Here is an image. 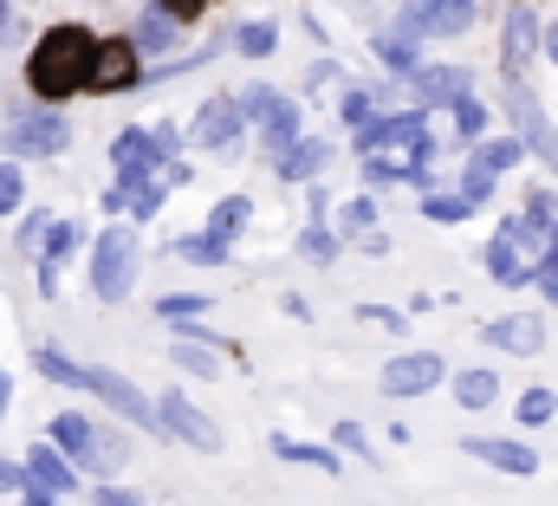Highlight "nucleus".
Returning a JSON list of instances; mask_svg holds the SVG:
<instances>
[{"label": "nucleus", "instance_id": "f257e3e1", "mask_svg": "<svg viewBox=\"0 0 558 506\" xmlns=\"http://www.w3.org/2000/svg\"><path fill=\"white\" fill-rule=\"evenodd\" d=\"M98 46H105V39H92L85 26H46V33H39V46H33V59H26V85H33V98L59 105V98L92 92Z\"/></svg>", "mask_w": 558, "mask_h": 506}, {"label": "nucleus", "instance_id": "f03ea898", "mask_svg": "<svg viewBox=\"0 0 558 506\" xmlns=\"http://www.w3.org/2000/svg\"><path fill=\"white\" fill-rule=\"evenodd\" d=\"M33 371L46 383H65V389H85V396H98V402H111L124 422H137V429H149V435H162V415H156V402L143 396L131 377H118V371H92V364H72L59 345H33Z\"/></svg>", "mask_w": 558, "mask_h": 506}, {"label": "nucleus", "instance_id": "7ed1b4c3", "mask_svg": "<svg viewBox=\"0 0 558 506\" xmlns=\"http://www.w3.org/2000/svg\"><path fill=\"white\" fill-rule=\"evenodd\" d=\"M137 266H143V248L131 228H105L98 241H92V292L105 299V305H118L131 286H137Z\"/></svg>", "mask_w": 558, "mask_h": 506}, {"label": "nucleus", "instance_id": "20e7f679", "mask_svg": "<svg viewBox=\"0 0 558 506\" xmlns=\"http://www.w3.org/2000/svg\"><path fill=\"white\" fill-rule=\"evenodd\" d=\"M241 118L260 130V143L274 149V162L305 136V111H299L292 98H279L274 85H247V92H241Z\"/></svg>", "mask_w": 558, "mask_h": 506}, {"label": "nucleus", "instance_id": "39448f33", "mask_svg": "<svg viewBox=\"0 0 558 506\" xmlns=\"http://www.w3.org/2000/svg\"><path fill=\"white\" fill-rule=\"evenodd\" d=\"M468 26H474V0H410L390 33L422 46V39H461Z\"/></svg>", "mask_w": 558, "mask_h": 506}, {"label": "nucleus", "instance_id": "423d86ee", "mask_svg": "<svg viewBox=\"0 0 558 506\" xmlns=\"http://www.w3.org/2000/svg\"><path fill=\"white\" fill-rule=\"evenodd\" d=\"M507 118H513V136L526 143V149H539V162L558 176V130L546 118V105L526 92V79H507Z\"/></svg>", "mask_w": 558, "mask_h": 506}, {"label": "nucleus", "instance_id": "0eeeda50", "mask_svg": "<svg viewBox=\"0 0 558 506\" xmlns=\"http://www.w3.org/2000/svg\"><path fill=\"white\" fill-rule=\"evenodd\" d=\"M65 143H72V124L52 118V111L7 118V130H0V149H7V156H59Z\"/></svg>", "mask_w": 558, "mask_h": 506}, {"label": "nucleus", "instance_id": "6e6552de", "mask_svg": "<svg viewBox=\"0 0 558 506\" xmlns=\"http://www.w3.org/2000/svg\"><path fill=\"white\" fill-rule=\"evenodd\" d=\"M156 415H162V435H175V442H189V448H202V455H221V429H215L182 389H169V396L156 402Z\"/></svg>", "mask_w": 558, "mask_h": 506}, {"label": "nucleus", "instance_id": "1a4fd4ad", "mask_svg": "<svg viewBox=\"0 0 558 506\" xmlns=\"http://www.w3.org/2000/svg\"><path fill=\"white\" fill-rule=\"evenodd\" d=\"M46 429H52V448H59L72 468H92V474H98V435H105V429H98L92 415H78V409H59Z\"/></svg>", "mask_w": 558, "mask_h": 506}, {"label": "nucleus", "instance_id": "9d476101", "mask_svg": "<svg viewBox=\"0 0 558 506\" xmlns=\"http://www.w3.org/2000/svg\"><path fill=\"white\" fill-rule=\"evenodd\" d=\"M441 377H448V364L435 351H403L384 364V396H428Z\"/></svg>", "mask_w": 558, "mask_h": 506}, {"label": "nucleus", "instance_id": "9b49d317", "mask_svg": "<svg viewBox=\"0 0 558 506\" xmlns=\"http://www.w3.org/2000/svg\"><path fill=\"white\" fill-rule=\"evenodd\" d=\"M474 461H487V468H500V474H513V481H526V474H539V448H526V442H513V435H468L461 442Z\"/></svg>", "mask_w": 558, "mask_h": 506}, {"label": "nucleus", "instance_id": "f8f14e48", "mask_svg": "<svg viewBox=\"0 0 558 506\" xmlns=\"http://www.w3.org/2000/svg\"><path fill=\"white\" fill-rule=\"evenodd\" d=\"M241 130H247L241 98H208V105L195 111V124H189V143H195V149H228Z\"/></svg>", "mask_w": 558, "mask_h": 506}, {"label": "nucleus", "instance_id": "ddd939ff", "mask_svg": "<svg viewBox=\"0 0 558 506\" xmlns=\"http://www.w3.org/2000/svg\"><path fill=\"white\" fill-rule=\"evenodd\" d=\"M539 39H546V33H539V13L513 7V13H507V33H500V72H507V79H526Z\"/></svg>", "mask_w": 558, "mask_h": 506}, {"label": "nucleus", "instance_id": "4468645a", "mask_svg": "<svg viewBox=\"0 0 558 506\" xmlns=\"http://www.w3.org/2000/svg\"><path fill=\"white\" fill-rule=\"evenodd\" d=\"M481 338H487L494 351H513V358L546 351V325H539V312H507V318H487V325H481Z\"/></svg>", "mask_w": 558, "mask_h": 506}, {"label": "nucleus", "instance_id": "2eb2a0df", "mask_svg": "<svg viewBox=\"0 0 558 506\" xmlns=\"http://www.w3.org/2000/svg\"><path fill=\"white\" fill-rule=\"evenodd\" d=\"M20 468H26V487H39V494H52V501L78 487V468H72V461H65V455H59L52 442H33Z\"/></svg>", "mask_w": 558, "mask_h": 506}, {"label": "nucleus", "instance_id": "dca6fc26", "mask_svg": "<svg viewBox=\"0 0 558 506\" xmlns=\"http://www.w3.org/2000/svg\"><path fill=\"white\" fill-rule=\"evenodd\" d=\"M131 85H143L137 46H131V39H105V46H98V72H92V92H131Z\"/></svg>", "mask_w": 558, "mask_h": 506}, {"label": "nucleus", "instance_id": "f3484780", "mask_svg": "<svg viewBox=\"0 0 558 506\" xmlns=\"http://www.w3.org/2000/svg\"><path fill=\"white\" fill-rule=\"evenodd\" d=\"M410 92H416L422 105H454V98H474V79H468L461 65H428V59H422V72L410 79Z\"/></svg>", "mask_w": 558, "mask_h": 506}, {"label": "nucleus", "instance_id": "a211bd4d", "mask_svg": "<svg viewBox=\"0 0 558 506\" xmlns=\"http://www.w3.org/2000/svg\"><path fill=\"white\" fill-rule=\"evenodd\" d=\"M520 156H526V143L507 130V136H487V143H474V156H468V169L474 176H487V182H500L507 169H520Z\"/></svg>", "mask_w": 558, "mask_h": 506}, {"label": "nucleus", "instance_id": "6ab92c4d", "mask_svg": "<svg viewBox=\"0 0 558 506\" xmlns=\"http://www.w3.org/2000/svg\"><path fill=\"white\" fill-rule=\"evenodd\" d=\"M325 156H331V143H318V136H299L286 156H279L274 169H279V182H312L318 169H325Z\"/></svg>", "mask_w": 558, "mask_h": 506}, {"label": "nucleus", "instance_id": "aec40b11", "mask_svg": "<svg viewBox=\"0 0 558 506\" xmlns=\"http://www.w3.org/2000/svg\"><path fill=\"white\" fill-rule=\"evenodd\" d=\"M487 279H494V286H526V279H533V260L513 248V241L494 234V241H487Z\"/></svg>", "mask_w": 558, "mask_h": 506}, {"label": "nucleus", "instance_id": "412c9836", "mask_svg": "<svg viewBox=\"0 0 558 506\" xmlns=\"http://www.w3.org/2000/svg\"><path fill=\"white\" fill-rule=\"evenodd\" d=\"M247 221H254V202H247V195H221V202L208 208L202 234H215V241H234V234H241Z\"/></svg>", "mask_w": 558, "mask_h": 506}, {"label": "nucleus", "instance_id": "4be33fe9", "mask_svg": "<svg viewBox=\"0 0 558 506\" xmlns=\"http://www.w3.org/2000/svg\"><path fill=\"white\" fill-rule=\"evenodd\" d=\"M377 59H384L397 79H416L422 72V46L416 39H403V33H377Z\"/></svg>", "mask_w": 558, "mask_h": 506}, {"label": "nucleus", "instance_id": "5701e85b", "mask_svg": "<svg viewBox=\"0 0 558 506\" xmlns=\"http://www.w3.org/2000/svg\"><path fill=\"white\" fill-rule=\"evenodd\" d=\"M131 46H137V52H169V46H175V20H169L162 7H156V13H137Z\"/></svg>", "mask_w": 558, "mask_h": 506}, {"label": "nucleus", "instance_id": "b1692460", "mask_svg": "<svg viewBox=\"0 0 558 506\" xmlns=\"http://www.w3.org/2000/svg\"><path fill=\"white\" fill-rule=\"evenodd\" d=\"M454 402H461V409H494V402H500V377H494V371H461V377H454Z\"/></svg>", "mask_w": 558, "mask_h": 506}, {"label": "nucleus", "instance_id": "393cba45", "mask_svg": "<svg viewBox=\"0 0 558 506\" xmlns=\"http://www.w3.org/2000/svg\"><path fill=\"white\" fill-rule=\"evenodd\" d=\"M448 118H454V136H461L468 149H474V143H487V124H494V118H487V105H481V98H454V105H448Z\"/></svg>", "mask_w": 558, "mask_h": 506}, {"label": "nucleus", "instance_id": "a878e982", "mask_svg": "<svg viewBox=\"0 0 558 506\" xmlns=\"http://www.w3.org/2000/svg\"><path fill=\"white\" fill-rule=\"evenodd\" d=\"M274 455H279V461H299V468H318V474H338V448H312V442H292V435H279Z\"/></svg>", "mask_w": 558, "mask_h": 506}, {"label": "nucleus", "instance_id": "bb28decb", "mask_svg": "<svg viewBox=\"0 0 558 506\" xmlns=\"http://www.w3.org/2000/svg\"><path fill=\"white\" fill-rule=\"evenodd\" d=\"M500 241H513L520 253H546L553 248V234H546L533 215H507V221H500Z\"/></svg>", "mask_w": 558, "mask_h": 506}, {"label": "nucleus", "instance_id": "cd10ccee", "mask_svg": "<svg viewBox=\"0 0 558 506\" xmlns=\"http://www.w3.org/2000/svg\"><path fill=\"white\" fill-rule=\"evenodd\" d=\"M513 415H520V429H546V422L558 415V396L546 389V383H533V389L520 396V409H513Z\"/></svg>", "mask_w": 558, "mask_h": 506}, {"label": "nucleus", "instance_id": "c85d7f7f", "mask_svg": "<svg viewBox=\"0 0 558 506\" xmlns=\"http://www.w3.org/2000/svg\"><path fill=\"white\" fill-rule=\"evenodd\" d=\"M371 221H377V202H371V195H351V202H338V234L364 241V234H371Z\"/></svg>", "mask_w": 558, "mask_h": 506}, {"label": "nucleus", "instance_id": "c756f323", "mask_svg": "<svg viewBox=\"0 0 558 506\" xmlns=\"http://www.w3.org/2000/svg\"><path fill=\"white\" fill-rule=\"evenodd\" d=\"M422 215H428V221H441V228H454V221H468V215H474V202H468L461 189H454V195H422Z\"/></svg>", "mask_w": 558, "mask_h": 506}, {"label": "nucleus", "instance_id": "7c9ffc66", "mask_svg": "<svg viewBox=\"0 0 558 506\" xmlns=\"http://www.w3.org/2000/svg\"><path fill=\"white\" fill-rule=\"evenodd\" d=\"M72 248H78V221H52L46 241H39V266H59Z\"/></svg>", "mask_w": 558, "mask_h": 506}, {"label": "nucleus", "instance_id": "2f4dec72", "mask_svg": "<svg viewBox=\"0 0 558 506\" xmlns=\"http://www.w3.org/2000/svg\"><path fill=\"white\" fill-rule=\"evenodd\" d=\"M169 358H175V371H189V377H215V371H221V364H215V351H208V345H189V338H182Z\"/></svg>", "mask_w": 558, "mask_h": 506}, {"label": "nucleus", "instance_id": "473e14b6", "mask_svg": "<svg viewBox=\"0 0 558 506\" xmlns=\"http://www.w3.org/2000/svg\"><path fill=\"white\" fill-rule=\"evenodd\" d=\"M338 118H344V124H351V130H364V124H371V118H377V98H371L364 85H351V92L338 98Z\"/></svg>", "mask_w": 558, "mask_h": 506}, {"label": "nucleus", "instance_id": "72a5a7b5", "mask_svg": "<svg viewBox=\"0 0 558 506\" xmlns=\"http://www.w3.org/2000/svg\"><path fill=\"white\" fill-rule=\"evenodd\" d=\"M274 26H267V20H247V26H241V33H234V46H241V52H247V59H267V52H274Z\"/></svg>", "mask_w": 558, "mask_h": 506}, {"label": "nucleus", "instance_id": "f704fd0d", "mask_svg": "<svg viewBox=\"0 0 558 506\" xmlns=\"http://www.w3.org/2000/svg\"><path fill=\"white\" fill-rule=\"evenodd\" d=\"M175 253H182V260H195V266H221V260H228V241H215V234H189Z\"/></svg>", "mask_w": 558, "mask_h": 506}, {"label": "nucleus", "instance_id": "c9c22d12", "mask_svg": "<svg viewBox=\"0 0 558 506\" xmlns=\"http://www.w3.org/2000/svg\"><path fill=\"white\" fill-rule=\"evenodd\" d=\"M364 182H377V189L384 182H410V156H371L364 162Z\"/></svg>", "mask_w": 558, "mask_h": 506}, {"label": "nucleus", "instance_id": "e433bc0d", "mask_svg": "<svg viewBox=\"0 0 558 506\" xmlns=\"http://www.w3.org/2000/svg\"><path fill=\"white\" fill-rule=\"evenodd\" d=\"M156 312L162 318H202L208 312V292H169V299H156Z\"/></svg>", "mask_w": 558, "mask_h": 506}, {"label": "nucleus", "instance_id": "4c0bfd02", "mask_svg": "<svg viewBox=\"0 0 558 506\" xmlns=\"http://www.w3.org/2000/svg\"><path fill=\"white\" fill-rule=\"evenodd\" d=\"M299 253H305V260H318V266H325V260H338V234H331V228H318V221H312V228H305V234H299Z\"/></svg>", "mask_w": 558, "mask_h": 506}, {"label": "nucleus", "instance_id": "58836bf2", "mask_svg": "<svg viewBox=\"0 0 558 506\" xmlns=\"http://www.w3.org/2000/svg\"><path fill=\"white\" fill-rule=\"evenodd\" d=\"M331 448H338V455L371 461V442H364V429H357V422H331Z\"/></svg>", "mask_w": 558, "mask_h": 506}, {"label": "nucleus", "instance_id": "ea45409f", "mask_svg": "<svg viewBox=\"0 0 558 506\" xmlns=\"http://www.w3.org/2000/svg\"><path fill=\"white\" fill-rule=\"evenodd\" d=\"M526 215H533L546 234H558V195L553 189H533V195H526Z\"/></svg>", "mask_w": 558, "mask_h": 506}, {"label": "nucleus", "instance_id": "a19ab883", "mask_svg": "<svg viewBox=\"0 0 558 506\" xmlns=\"http://www.w3.org/2000/svg\"><path fill=\"white\" fill-rule=\"evenodd\" d=\"M533 279H539V292H546V299L558 305V241L539 253V260H533Z\"/></svg>", "mask_w": 558, "mask_h": 506}, {"label": "nucleus", "instance_id": "79ce46f5", "mask_svg": "<svg viewBox=\"0 0 558 506\" xmlns=\"http://www.w3.org/2000/svg\"><path fill=\"white\" fill-rule=\"evenodd\" d=\"M357 318H371L384 332H410V312H397V305H357Z\"/></svg>", "mask_w": 558, "mask_h": 506}, {"label": "nucleus", "instance_id": "37998d69", "mask_svg": "<svg viewBox=\"0 0 558 506\" xmlns=\"http://www.w3.org/2000/svg\"><path fill=\"white\" fill-rule=\"evenodd\" d=\"M20 195H26L20 169H13V162H0V215H13V208H20Z\"/></svg>", "mask_w": 558, "mask_h": 506}, {"label": "nucleus", "instance_id": "c03bdc74", "mask_svg": "<svg viewBox=\"0 0 558 506\" xmlns=\"http://www.w3.org/2000/svg\"><path fill=\"white\" fill-rule=\"evenodd\" d=\"M46 228H52V215H46V208H39V215H26V221H20V248H26V253H39Z\"/></svg>", "mask_w": 558, "mask_h": 506}, {"label": "nucleus", "instance_id": "a18cd8bd", "mask_svg": "<svg viewBox=\"0 0 558 506\" xmlns=\"http://www.w3.org/2000/svg\"><path fill=\"white\" fill-rule=\"evenodd\" d=\"M156 208H162V182H149V189H137V195H131V215H137V221H149Z\"/></svg>", "mask_w": 558, "mask_h": 506}, {"label": "nucleus", "instance_id": "49530a36", "mask_svg": "<svg viewBox=\"0 0 558 506\" xmlns=\"http://www.w3.org/2000/svg\"><path fill=\"white\" fill-rule=\"evenodd\" d=\"M156 7H162L175 26H189V20H202V7H208V0H156Z\"/></svg>", "mask_w": 558, "mask_h": 506}, {"label": "nucleus", "instance_id": "de8ad7c7", "mask_svg": "<svg viewBox=\"0 0 558 506\" xmlns=\"http://www.w3.org/2000/svg\"><path fill=\"white\" fill-rule=\"evenodd\" d=\"M92 506H143V494H131V487H111V481H105V487L92 494Z\"/></svg>", "mask_w": 558, "mask_h": 506}, {"label": "nucleus", "instance_id": "09e8293b", "mask_svg": "<svg viewBox=\"0 0 558 506\" xmlns=\"http://www.w3.org/2000/svg\"><path fill=\"white\" fill-rule=\"evenodd\" d=\"M13 487H26V468H20V461H7V455H0V494H13Z\"/></svg>", "mask_w": 558, "mask_h": 506}, {"label": "nucleus", "instance_id": "8fccbe9b", "mask_svg": "<svg viewBox=\"0 0 558 506\" xmlns=\"http://www.w3.org/2000/svg\"><path fill=\"white\" fill-rule=\"evenodd\" d=\"M20 506H59L52 494H39V487H20Z\"/></svg>", "mask_w": 558, "mask_h": 506}, {"label": "nucleus", "instance_id": "3c124183", "mask_svg": "<svg viewBox=\"0 0 558 506\" xmlns=\"http://www.w3.org/2000/svg\"><path fill=\"white\" fill-rule=\"evenodd\" d=\"M546 52H553V65H558V20L546 26Z\"/></svg>", "mask_w": 558, "mask_h": 506}, {"label": "nucleus", "instance_id": "603ef678", "mask_svg": "<svg viewBox=\"0 0 558 506\" xmlns=\"http://www.w3.org/2000/svg\"><path fill=\"white\" fill-rule=\"evenodd\" d=\"M7 402H13V383H7V371H0V415H7Z\"/></svg>", "mask_w": 558, "mask_h": 506}, {"label": "nucleus", "instance_id": "864d4df0", "mask_svg": "<svg viewBox=\"0 0 558 506\" xmlns=\"http://www.w3.org/2000/svg\"><path fill=\"white\" fill-rule=\"evenodd\" d=\"M7 26H13V7H7V0H0V33H7Z\"/></svg>", "mask_w": 558, "mask_h": 506}, {"label": "nucleus", "instance_id": "5fc2aeb1", "mask_svg": "<svg viewBox=\"0 0 558 506\" xmlns=\"http://www.w3.org/2000/svg\"><path fill=\"white\" fill-rule=\"evenodd\" d=\"M513 7H520V0H513Z\"/></svg>", "mask_w": 558, "mask_h": 506}]
</instances>
